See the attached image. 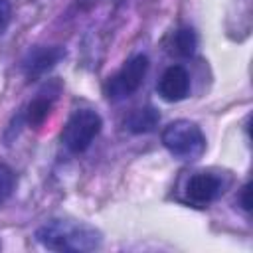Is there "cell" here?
I'll return each instance as SVG.
<instances>
[{"label": "cell", "instance_id": "cell-9", "mask_svg": "<svg viewBox=\"0 0 253 253\" xmlns=\"http://www.w3.org/2000/svg\"><path fill=\"white\" fill-rule=\"evenodd\" d=\"M51 105H53V97H45L43 93H40L36 99H32L26 107V113H24V119L30 126L38 128L45 123V119L49 117V111H51Z\"/></svg>", "mask_w": 253, "mask_h": 253}, {"label": "cell", "instance_id": "cell-8", "mask_svg": "<svg viewBox=\"0 0 253 253\" xmlns=\"http://www.w3.org/2000/svg\"><path fill=\"white\" fill-rule=\"evenodd\" d=\"M158 121H160V115L154 107H140V109H134L126 121H125V126L126 130L134 132V134H144V132H150L158 126Z\"/></svg>", "mask_w": 253, "mask_h": 253}, {"label": "cell", "instance_id": "cell-4", "mask_svg": "<svg viewBox=\"0 0 253 253\" xmlns=\"http://www.w3.org/2000/svg\"><path fill=\"white\" fill-rule=\"evenodd\" d=\"M148 71V57L144 53H136L132 55L109 81H107V97L113 101L125 99L128 95H132L134 91H138V87L142 85L144 77Z\"/></svg>", "mask_w": 253, "mask_h": 253}, {"label": "cell", "instance_id": "cell-13", "mask_svg": "<svg viewBox=\"0 0 253 253\" xmlns=\"http://www.w3.org/2000/svg\"><path fill=\"white\" fill-rule=\"evenodd\" d=\"M6 14H8V8H6V2L0 0V28L4 26V20H6Z\"/></svg>", "mask_w": 253, "mask_h": 253}, {"label": "cell", "instance_id": "cell-10", "mask_svg": "<svg viewBox=\"0 0 253 253\" xmlns=\"http://www.w3.org/2000/svg\"><path fill=\"white\" fill-rule=\"evenodd\" d=\"M174 45H176V51L180 55H186V57L192 55L198 47V38H196L194 30H190V28L178 30L176 36H174Z\"/></svg>", "mask_w": 253, "mask_h": 253}, {"label": "cell", "instance_id": "cell-5", "mask_svg": "<svg viewBox=\"0 0 253 253\" xmlns=\"http://www.w3.org/2000/svg\"><path fill=\"white\" fill-rule=\"evenodd\" d=\"M63 57H65V49L59 47V45L34 47L22 59V71H24V75H26L28 81H34V79L42 77L43 73H47Z\"/></svg>", "mask_w": 253, "mask_h": 253}, {"label": "cell", "instance_id": "cell-7", "mask_svg": "<svg viewBox=\"0 0 253 253\" xmlns=\"http://www.w3.org/2000/svg\"><path fill=\"white\" fill-rule=\"evenodd\" d=\"M221 180L213 174H208V172H200V174H194L188 184H186V196L190 202L198 204V206H206L210 202H213L223 190H221Z\"/></svg>", "mask_w": 253, "mask_h": 253}, {"label": "cell", "instance_id": "cell-2", "mask_svg": "<svg viewBox=\"0 0 253 253\" xmlns=\"http://www.w3.org/2000/svg\"><path fill=\"white\" fill-rule=\"evenodd\" d=\"M160 140L164 144V148L178 160H198L202 158V154L206 152V136L202 132V128L186 119H178L168 123L162 128Z\"/></svg>", "mask_w": 253, "mask_h": 253}, {"label": "cell", "instance_id": "cell-1", "mask_svg": "<svg viewBox=\"0 0 253 253\" xmlns=\"http://www.w3.org/2000/svg\"><path fill=\"white\" fill-rule=\"evenodd\" d=\"M36 241L49 251H95L103 245L99 229L77 219H49L36 229Z\"/></svg>", "mask_w": 253, "mask_h": 253}, {"label": "cell", "instance_id": "cell-3", "mask_svg": "<svg viewBox=\"0 0 253 253\" xmlns=\"http://www.w3.org/2000/svg\"><path fill=\"white\" fill-rule=\"evenodd\" d=\"M101 126L103 119L99 117V113L91 109H79L67 119L61 130V142L73 154L85 152L101 132Z\"/></svg>", "mask_w": 253, "mask_h": 253}, {"label": "cell", "instance_id": "cell-11", "mask_svg": "<svg viewBox=\"0 0 253 253\" xmlns=\"http://www.w3.org/2000/svg\"><path fill=\"white\" fill-rule=\"evenodd\" d=\"M16 188V176L10 166L0 164V206L14 194Z\"/></svg>", "mask_w": 253, "mask_h": 253}, {"label": "cell", "instance_id": "cell-6", "mask_svg": "<svg viewBox=\"0 0 253 253\" xmlns=\"http://www.w3.org/2000/svg\"><path fill=\"white\" fill-rule=\"evenodd\" d=\"M156 89L166 103H178L190 93V75L182 65H170L162 73Z\"/></svg>", "mask_w": 253, "mask_h": 253}, {"label": "cell", "instance_id": "cell-12", "mask_svg": "<svg viewBox=\"0 0 253 253\" xmlns=\"http://www.w3.org/2000/svg\"><path fill=\"white\" fill-rule=\"evenodd\" d=\"M239 204L245 211H251V182H247L243 188H241V194H239Z\"/></svg>", "mask_w": 253, "mask_h": 253}]
</instances>
